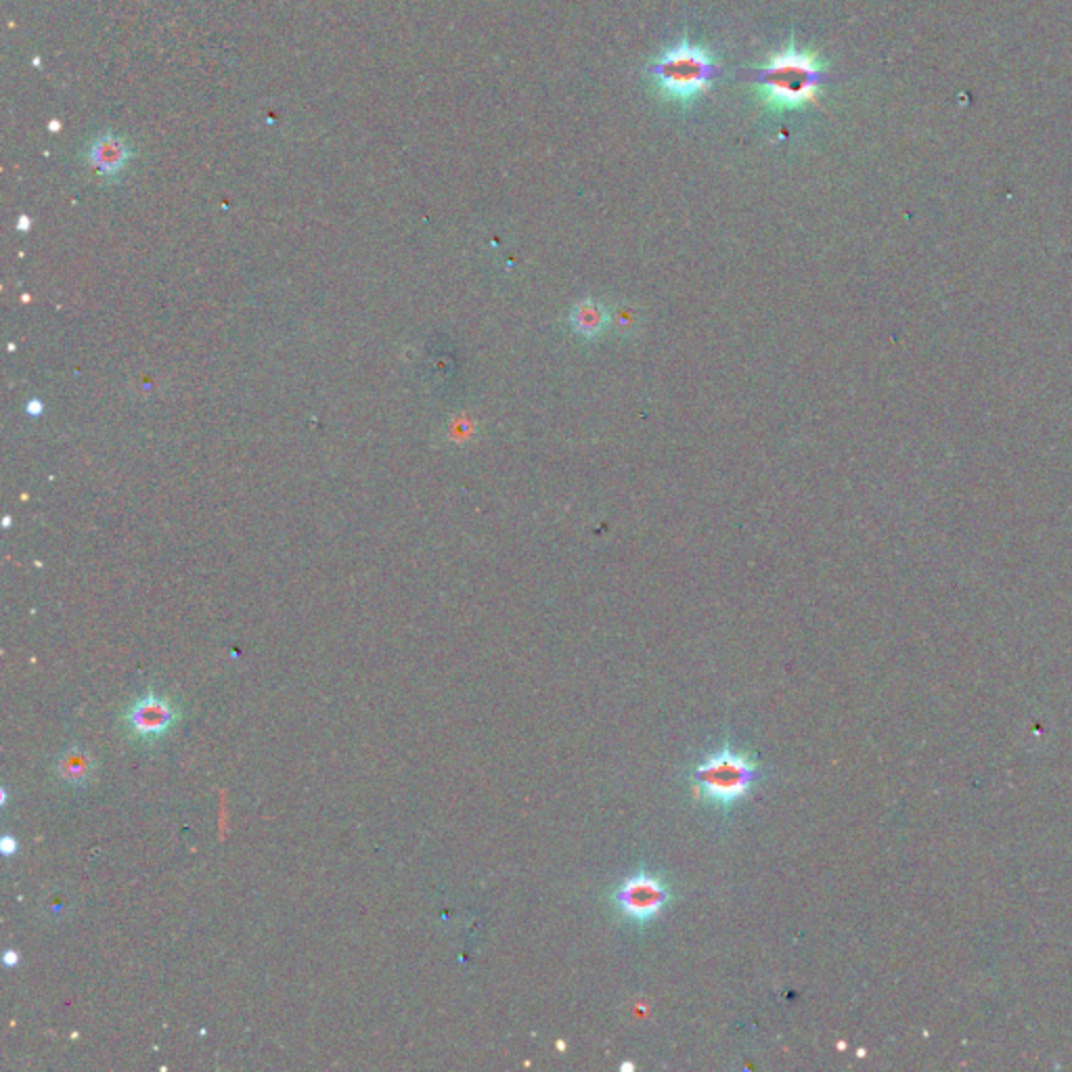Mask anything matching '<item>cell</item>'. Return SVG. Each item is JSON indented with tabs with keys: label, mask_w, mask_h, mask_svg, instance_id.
I'll return each mask as SVG.
<instances>
[{
	"label": "cell",
	"mask_w": 1072,
	"mask_h": 1072,
	"mask_svg": "<svg viewBox=\"0 0 1072 1072\" xmlns=\"http://www.w3.org/2000/svg\"><path fill=\"white\" fill-rule=\"evenodd\" d=\"M823 80L825 65L820 55L802 51L792 39L783 51L757 69L752 90L765 109L792 111L817 104Z\"/></svg>",
	"instance_id": "obj_1"
},
{
	"label": "cell",
	"mask_w": 1072,
	"mask_h": 1072,
	"mask_svg": "<svg viewBox=\"0 0 1072 1072\" xmlns=\"http://www.w3.org/2000/svg\"><path fill=\"white\" fill-rule=\"evenodd\" d=\"M721 65L711 51L687 39L667 48L648 65L658 95L676 106H690L702 97L718 76Z\"/></svg>",
	"instance_id": "obj_2"
},
{
	"label": "cell",
	"mask_w": 1072,
	"mask_h": 1072,
	"mask_svg": "<svg viewBox=\"0 0 1072 1072\" xmlns=\"http://www.w3.org/2000/svg\"><path fill=\"white\" fill-rule=\"evenodd\" d=\"M757 781V758L736 752L729 746L706 755L692 771V783L700 800L721 811H729L746 799Z\"/></svg>",
	"instance_id": "obj_3"
},
{
	"label": "cell",
	"mask_w": 1072,
	"mask_h": 1072,
	"mask_svg": "<svg viewBox=\"0 0 1072 1072\" xmlns=\"http://www.w3.org/2000/svg\"><path fill=\"white\" fill-rule=\"evenodd\" d=\"M611 899L625 920L646 925L669 907L673 895L662 878L648 871H637L614 890Z\"/></svg>",
	"instance_id": "obj_4"
},
{
	"label": "cell",
	"mask_w": 1072,
	"mask_h": 1072,
	"mask_svg": "<svg viewBox=\"0 0 1072 1072\" xmlns=\"http://www.w3.org/2000/svg\"><path fill=\"white\" fill-rule=\"evenodd\" d=\"M127 723L134 736H162L176 723V711L166 700L153 694L145 695L128 711Z\"/></svg>",
	"instance_id": "obj_5"
},
{
	"label": "cell",
	"mask_w": 1072,
	"mask_h": 1072,
	"mask_svg": "<svg viewBox=\"0 0 1072 1072\" xmlns=\"http://www.w3.org/2000/svg\"><path fill=\"white\" fill-rule=\"evenodd\" d=\"M608 321H610L608 311H606V308H604V306H602L597 300H593V297H585V300H581V302H578V304L572 308V313H570V323H572V327H574V329H576L581 336L585 337L599 336V334L606 329Z\"/></svg>",
	"instance_id": "obj_6"
},
{
	"label": "cell",
	"mask_w": 1072,
	"mask_h": 1072,
	"mask_svg": "<svg viewBox=\"0 0 1072 1072\" xmlns=\"http://www.w3.org/2000/svg\"><path fill=\"white\" fill-rule=\"evenodd\" d=\"M93 773V758L83 750L65 752L59 762V776L69 783H83Z\"/></svg>",
	"instance_id": "obj_7"
},
{
	"label": "cell",
	"mask_w": 1072,
	"mask_h": 1072,
	"mask_svg": "<svg viewBox=\"0 0 1072 1072\" xmlns=\"http://www.w3.org/2000/svg\"><path fill=\"white\" fill-rule=\"evenodd\" d=\"M610 321L614 323V329L622 336H631L639 325H641V313L639 308H635L629 302H622L618 306H614V311L610 313Z\"/></svg>",
	"instance_id": "obj_8"
},
{
	"label": "cell",
	"mask_w": 1072,
	"mask_h": 1072,
	"mask_svg": "<svg viewBox=\"0 0 1072 1072\" xmlns=\"http://www.w3.org/2000/svg\"><path fill=\"white\" fill-rule=\"evenodd\" d=\"M15 848H18V846H15V842L11 841V836H7V838L2 841V851H4V855H13V851H15Z\"/></svg>",
	"instance_id": "obj_9"
},
{
	"label": "cell",
	"mask_w": 1072,
	"mask_h": 1072,
	"mask_svg": "<svg viewBox=\"0 0 1072 1072\" xmlns=\"http://www.w3.org/2000/svg\"><path fill=\"white\" fill-rule=\"evenodd\" d=\"M15 960H18V957H15V953H13V951H9V953L4 955V962H7L9 966H11V964H15Z\"/></svg>",
	"instance_id": "obj_10"
}]
</instances>
